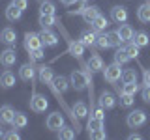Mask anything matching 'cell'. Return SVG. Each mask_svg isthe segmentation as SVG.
<instances>
[{
    "label": "cell",
    "mask_w": 150,
    "mask_h": 140,
    "mask_svg": "<svg viewBox=\"0 0 150 140\" xmlns=\"http://www.w3.org/2000/svg\"><path fill=\"white\" fill-rule=\"evenodd\" d=\"M75 131L73 127H68V125H62V127L58 129V138H62V140H73L75 138Z\"/></svg>",
    "instance_id": "83f0119b"
},
{
    "label": "cell",
    "mask_w": 150,
    "mask_h": 140,
    "mask_svg": "<svg viewBox=\"0 0 150 140\" xmlns=\"http://www.w3.org/2000/svg\"><path fill=\"white\" fill-rule=\"evenodd\" d=\"M28 56H30V62H38V60H43V49H36V50H30V52H28Z\"/></svg>",
    "instance_id": "74e56055"
},
{
    "label": "cell",
    "mask_w": 150,
    "mask_h": 140,
    "mask_svg": "<svg viewBox=\"0 0 150 140\" xmlns=\"http://www.w3.org/2000/svg\"><path fill=\"white\" fill-rule=\"evenodd\" d=\"M47 106H49V101H47L45 95H41V93H32L30 97V110L36 112V114H41V112L47 110Z\"/></svg>",
    "instance_id": "3957f363"
},
{
    "label": "cell",
    "mask_w": 150,
    "mask_h": 140,
    "mask_svg": "<svg viewBox=\"0 0 150 140\" xmlns=\"http://www.w3.org/2000/svg\"><path fill=\"white\" fill-rule=\"evenodd\" d=\"M38 75H40V80L43 84H53L54 82V75H53V69L49 65H41L38 69Z\"/></svg>",
    "instance_id": "5bb4252c"
},
{
    "label": "cell",
    "mask_w": 150,
    "mask_h": 140,
    "mask_svg": "<svg viewBox=\"0 0 150 140\" xmlns=\"http://www.w3.org/2000/svg\"><path fill=\"white\" fill-rule=\"evenodd\" d=\"M0 39L4 41L6 45H15V41H17V34H15V30L13 28H4L2 30V34H0Z\"/></svg>",
    "instance_id": "ffe728a7"
},
{
    "label": "cell",
    "mask_w": 150,
    "mask_h": 140,
    "mask_svg": "<svg viewBox=\"0 0 150 140\" xmlns=\"http://www.w3.org/2000/svg\"><path fill=\"white\" fill-rule=\"evenodd\" d=\"M81 43L84 45V47H92V45H96V39H98V32H94L92 28L90 30H84L83 34H81Z\"/></svg>",
    "instance_id": "9a60e30c"
},
{
    "label": "cell",
    "mask_w": 150,
    "mask_h": 140,
    "mask_svg": "<svg viewBox=\"0 0 150 140\" xmlns=\"http://www.w3.org/2000/svg\"><path fill=\"white\" fill-rule=\"evenodd\" d=\"M143 101H146V103H150V86H144L143 88Z\"/></svg>",
    "instance_id": "bcb514c9"
},
{
    "label": "cell",
    "mask_w": 150,
    "mask_h": 140,
    "mask_svg": "<svg viewBox=\"0 0 150 140\" xmlns=\"http://www.w3.org/2000/svg\"><path fill=\"white\" fill-rule=\"evenodd\" d=\"M98 105L103 106L105 110H111V108H115L116 99H115V95H112L111 92H101L100 93V99H98Z\"/></svg>",
    "instance_id": "9c48e42d"
},
{
    "label": "cell",
    "mask_w": 150,
    "mask_h": 140,
    "mask_svg": "<svg viewBox=\"0 0 150 140\" xmlns=\"http://www.w3.org/2000/svg\"><path fill=\"white\" fill-rule=\"evenodd\" d=\"M4 138H8V140H19L21 136H19L17 131H8V133H4Z\"/></svg>",
    "instance_id": "7bdbcfd3"
},
{
    "label": "cell",
    "mask_w": 150,
    "mask_h": 140,
    "mask_svg": "<svg viewBox=\"0 0 150 140\" xmlns=\"http://www.w3.org/2000/svg\"><path fill=\"white\" fill-rule=\"evenodd\" d=\"M96 45L100 47V49H107L109 47V39H107V34H98V39H96Z\"/></svg>",
    "instance_id": "f35d334b"
},
{
    "label": "cell",
    "mask_w": 150,
    "mask_h": 140,
    "mask_svg": "<svg viewBox=\"0 0 150 140\" xmlns=\"http://www.w3.org/2000/svg\"><path fill=\"white\" fill-rule=\"evenodd\" d=\"M107 39H109V47H120L122 45L118 30H116V32H109V34H107Z\"/></svg>",
    "instance_id": "e575fe53"
},
{
    "label": "cell",
    "mask_w": 150,
    "mask_h": 140,
    "mask_svg": "<svg viewBox=\"0 0 150 140\" xmlns=\"http://www.w3.org/2000/svg\"><path fill=\"white\" fill-rule=\"evenodd\" d=\"M73 112L79 116V120H83V118H86V116H88V106L84 105L83 101H77L73 105Z\"/></svg>",
    "instance_id": "4dcf8cb0"
},
{
    "label": "cell",
    "mask_w": 150,
    "mask_h": 140,
    "mask_svg": "<svg viewBox=\"0 0 150 140\" xmlns=\"http://www.w3.org/2000/svg\"><path fill=\"white\" fill-rule=\"evenodd\" d=\"M40 37H41V43L45 47H56L58 45V36L53 34L49 28H43V30L40 32Z\"/></svg>",
    "instance_id": "30bf717a"
},
{
    "label": "cell",
    "mask_w": 150,
    "mask_h": 140,
    "mask_svg": "<svg viewBox=\"0 0 150 140\" xmlns=\"http://www.w3.org/2000/svg\"><path fill=\"white\" fill-rule=\"evenodd\" d=\"M13 6H17L19 9H23V11H25V9H26V6H28V0H13Z\"/></svg>",
    "instance_id": "ee69618b"
},
{
    "label": "cell",
    "mask_w": 150,
    "mask_h": 140,
    "mask_svg": "<svg viewBox=\"0 0 150 140\" xmlns=\"http://www.w3.org/2000/svg\"><path fill=\"white\" fill-rule=\"evenodd\" d=\"M139 49H141V47H137V45L133 43V41H131V43L126 47V50H128L129 58H139Z\"/></svg>",
    "instance_id": "ab89813d"
},
{
    "label": "cell",
    "mask_w": 150,
    "mask_h": 140,
    "mask_svg": "<svg viewBox=\"0 0 150 140\" xmlns=\"http://www.w3.org/2000/svg\"><path fill=\"white\" fill-rule=\"evenodd\" d=\"M118 34H120V39H122V43H128V41L133 39V28H131L129 24H126V22H122V26L118 28Z\"/></svg>",
    "instance_id": "ac0fdd59"
},
{
    "label": "cell",
    "mask_w": 150,
    "mask_h": 140,
    "mask_svg": "<svg viewBox=\"0 0 150 140\" xmlns=\"http://www.w3.org/2000/svg\"><path fill=\"white\" fill-rule=\"evenodd\" d=\"M17 62V52L15 49H6L0 52V64L4 65V67H11V65H15Z\"/></svg>",
    "instance_id": "52a82bcc"
},
{
    "label": "cell",
    "mask_w": 150,
    "mask_h": 140,
    "mask_svg": "<svg viewBox=\"0 0 150 140\" xmlns=\"http://www.w3.org/2000/svg\"><path fill=\"white\" fill-rule=\"evenodd\" d=\"M56 8L53 2H49V0H45V2H41L40 6V15H54Z\"/></svg>",
    "instance_id": "1f68e13d"
},
{
    "label": "cell",
    "mask_w": 150,
    "mask_h": 140,
    "mask_svg": "<svg viewBox=\"0 0 150 140\" xmlns=\"http://www.w3.org/2000/svg\"><path fill=\"white\" fill-rule=\"evenodd\" d=\"M139 92V84L137 82H124L120 88V93H129V95H135Z\"/></svg>",
    "instance_id": "d6a6232c"
},
{
    "label": "cell",
    "mask_w": 150,
    "mask_h": 140,
    "mask_svg": "<svg viewBox=\"0 0 150 140\" xmlns=\"http://www.w3.org/2000/svg\"><path fill=\"white\" fill-rule=\"evenodd\" d=\"M0 41H2V39H0Z\"/></svg>",
    "instance_id": "f5cc1de1"
},
{
    "label": "cell",
    "mask_w": 150,
    "mask_h": 140,
    "mask_svg": "<svg viewBox=\"0 0 150 140\" xmlns=\"http://www.w3.org/2000/svg\"><path fill=\"white\" fill-rule=\"evenodd\" d=\"M81 15H83V21L86 22V24H90L94 19L100 15V8H98V6H86V8H84V11L81 13Z\"/></svg>",
    "instance_id": "2e32d148"
},
{
    "label": "cell",
    "mask_w": 150,
    "mask_h": 140,
    "mask_svg": "<svg viewBox=\"0 0 150 140\" xmlns=\"http://www.w3.org/2000/svg\"><path fill=\"white\" fill-rule=\"evenodd\" d=\"M129 60L131 58H129L128 50H126V47H116V50H115V62L120 64V65H124V64H128Z\"/></svg>",
    "instance_id": "7402d4cb"
},
{
    "label": "cell",
    "mask_w": 150,
    "mask_h": 140,
    "mask_svg": "<svg viewBox=\"0 0 150 140\" xmlns=\"http://www.w3.org/2000/svg\"><path fill=\"white\" fill-rule=\"evenodd\" d=\"M122 82H137V71L131 67L124 69L122 71Z\"/></svg>",
    "instance_id": "836d02e7"
},
{
    "label": "cell",
    "mask_w": 150,
    "mask_h": 140,
    "mask_svg": "<svg viewBox=\"0 0 150 140\" xmlns=\"http://www.w3.org/2000/svg\"><path fill=\"white\" fill-rule=\"evenodd\" d=\"M90 138H92V140H105V138H107V134H105V129L92 131V133H90Z\"/></svg>",
    "instance_id": "60d3db41"
},
{
    "label": "cell",
    "mask_w": 150,
    "mask_h": 140,
    "mask_svg": "<svg viewBox=\"0 0 150 140\" xmlns=\"http://www.w3.org/2000/svg\"><path fill=\"white\" fill-rule=\"evenodd\" d=\"M0 86H2L4 90L15 86V75H13L11 71H4L2 75H0Z\"/></svg>",
    "instance_id": "44dd1931"
},
{
    "label": "cell",
    "mask_w": 150,
    "mask_h": 140,
    "mask_svg": "<svg viewBox=\"0 0 150 140\" xmlns=\"http://www.w3.org/2000/svg\"><path fill=\"white\" fill-rule=\"evenodd\" d=\"M107 26H109V21H107L103 15H98V17L90 22V28H92L94 32H103Z\"/></svg>",
    "instance_id": "d4e9b609"
},
{
    "label": "cell",
    "mask_w": 150,
    "mask_h": 140,
    "mask_svg": "<svg viewBox=\"0 0 150 140\" xmlns=\"http://www.w3.org/2000/svg\"><path fill=\"white\" fill-rule=\"evenodd\" d=\"M45 125H47V129H51V131H58L64 125V116L60 114V112H53V114H49Z\"/></svg>",
    "instance_id": "ba28073f"
},
{
    "label": "cell",
    "mask_w": 150,
    "mask_h": 140,
    "mask_svg": "<svg viewBox=\"0 0 150 140\" xmlns=\"http://www.w3.org/2000/svg\"><path fill=\"white\" fill-rule=\"evenodd\" d=\"M133 97H135V95H129V93H120V106H124V108H129V106L135 103Z\"/></svg>",
    "instance_id": "8d00e7d4"
},
{
    "label": "cell",
    "mask_w": 150,
    "mask_h": 140,
    "mask_svg": "<svg viewBox=\"0 0 150 140\" xmlns=\"http://www.w3.org/2000/svg\"><path fill=\"white\" fill-rule=\"evenodd\" d=\"M21 17H23V9H19L17 6L9 4V6L6 8V19H8L9 22H15V21H19Z\"/></svg>",
    "instance_id": "d6986e66"
},
{
    "label": "cell",
    "mask_w": 150,
    "mask_h": 140,
    "mask_svg": "<svg viewBox=\"0 0 150 140\" xmlns=\"http://www.w3.org/2000/svg\"><path fill=\"white\" fill-rule=\"evenodd\" d=\"M60 2H62V4H66V6H68V4H69V2H73V0H60Z\"/></svg>",
    "instance_id": "c3c4849f"
},
{
    "label": "cell",
    "mask_w": 150,
    "mask_h": 140,
    "mask_svg": "<svg viewBox=\"0 0 150 140\" xmlns=\"http://www.w3.org/2000/svg\"><path fill=\"white\" fill-rule=\"evenodd\" d=\"M0 138H4V129L0 127Z\"/></svg>",
    "instance_id": "681fc988"
},
{
    "label": "cell",
    "mask_w": 150,
    "mask_h": 140,
    "mask_svg": "<svg viewBox=\"0 0 150 140\" xmlns=\"http://www.w3.org/2000/svg\"><path fill=\"white\" fill-rule=\"evenodd\" d=\"M137 19L141 22H150V0H146V2L137 9Z\"/></svg>",
    "instance_id": "cb8c5ba5"
},
{
    "label": "cell",
    "mask_w": 150,
    "mask_h": 140,
    "mask_svg": "<svg viewBox=\"0 0 150 140\" xmlns=\"http://www.w3.org/2000/svg\"><path fill=\"white\" fill-rule=\"evenodd\" d=\"M143 84L144 86H150V69H144L143 71Z\"/></svg>",
    "instance_id": "f6af8a7d"
},
{
    "label": "cell",
    "mask_w": 150,
    "mask_h": 140,
    "mask_svg": "<svg viewBox=\"0 0 150 140\" xmlns=\"http://www.w3.org/2000/svg\"><path fill=\"white\" fill-rule=\"evenodd\" d=\"M100 129H103V120H100V118H90V121H88V133H92V131H100Z\"/></svg>",
    "instance_id": "d590c367"
},
{
    "label": "cell",
    "mask_w": 150,
    "mask_h": 140,
    "mask_svg": "<svg viewBox=\"0 0 150 140\" xmlns=\"http://www.w3.org/2000/svg\"><path fill=\"white\" fill-rule=\"evenodd\" d=\"M111 19L115 22H118V24L126 22V21H128V9H126L124 6H115L111 9Z\"/></svg>",
    "instance_id": "7c38bea8"
},
{
    "label": "cell",
    "mask_w": 150,
    "mask_h": 140,
    "mask_svg": "<svg viewBox=\"0 0 150 140\" xmlns=\"http://www.w3.org/2000/svg\"><path fill=\"white\" fill-rule=\"evenodd\" d=\"M68 45H69V49H68V50H69V54L81 60V58H83V52H84V45L81 43V39H77V41L68 39Z\"/></svg>",
    "instance_id": "4fadbf2b"
},
{
    "label": "cell",
    "mask_w": 150,
    "mask_h": 140,
    "mask_svg": "<svg viewBox=\"0 0 150 140\" xmlns=\"http://www.w3.org/2000/svg\"><path fill=\"white\" fill-rule=\"evenodd\" d=\"M84 8H86V0H73V2L68 4V13L69 15H75V13H83Z\"/></svg>",
    "instance_id": "603a6c76"
},
{
    "label": "cell",
    "mask_w": 150,
    "mask_h": 140,
    "mask_svg": "<svg viewBox=\"0 0 150 140\" xmlns=\"http://www.w3.org/2000/svg\"><path fill=\"white\" fill-rule=\"evenodd\" d=\"M122 71H124V69L120 67V64L115 62V64L107 65V67H103V78H105L107 82L115 84V82H118L122 78Z\"/></svg>",
    "instance_id": "7a4b0ae2"
},
{
    "label": "cell",
    "mask_w": 150,
    "mask_h": 140,
    "mask_svg": "<svg viewBox=\"0 0 150 140\" xmlns=\"http://www.w3.org/2000/svg\"><path fill=\"white\" fill-rule=\"evenodd\" d=\"M54 24H60L56 15H40V26L41 28H51Z\"/></svg>",
    "instance_id": "4316f807"
},
{
    "label": "cell",
    "mask_w": 150,
    "mask_h": 140,
    "mask_svg": "<svg viewBox=\"0 0 150 140\" xmlns=\"http://www.w3.org/2000/svg\"><path fill=\"white\" fill-rule=\"evenodd\" d=\"M69 82L66 77H54V90H58V92H68V88H69Z\"/></svg>",
    "instance_id": "f546056e"
},
{
    "label": "cell",
    "mask_w": 150,
    "mask_h": 140,
    "mask_svg": "<svg viewBox=\"0 0 150 140\" xmlns=\"http://www.w3.org/2000/svg\"><path fill=\"white\" fill-rule=\"evenodd\" d=\"M143 136L141 134H137V133H133V134H129V140H141Z\"/></svg>",
    "instance_id": "7dc6e473"
},
{
    "label": "cell",
    "mask_w": 150,
    "mask_h": 140,
    "mask_svg": "<svg viewBox=\"0 0 150 140\" xmlns=\"http://www.w3.org/2000/svg\"><path fill=\"white\" fill-rule=\"evenodd\" d=\"M13 118H15V110H13L11 106H9V105L0 106V123L11 125L13 123Z\"/></svg>",
    "instance_id": "8fae6325"
},
{
    "label": "cell",
    "mask_w": 150,
    "mask_h": 140,
    "mask_svg": "<svg viewBox=\"0 0 150 140\" xmlns=\"http://www.w3.org/2000/svg\"><path fill=\"white\" fill-rule=\"evenodd\" d=\"M38 2H45V0H38Z\"/></svg>",
    "instance_id": "f907efd6"
},
{
    "label": "cell",
    "mask_w": 150,
    "mask_h": 140,
    "mask_svg": "<svg viewBox=\"0 0 150 140\" xmlns=\"http://www.w3.org/2000/svg\"><path fill=\"white\" fill-rule=\"evenodd\" d=\"M126 123H128V127L131 129H137L141 125L146 123V112L144 110H133L128 114V118H126Z\"/></svg>",
    "instance_id": "277c9868"
},
{
    "label": "cell",
    "mask_w": 150,
    "mask_h": 140,
    "mask_svg": "<svg viewBox=\"0 0 150 140\" xmlns=\"http://www.w3.org/2000/svg\"><path fill=\"white\" fill-rule=\"evenodd\" d=\"M69 82L77 92L84 90V88H90L92 92V77H88L84 71H79V69H73L71 75H69Z\"/></svg>",
    "instance_id": "6da1fadb"
},
{
    "label": "cell",
    "mask_w": 150,
    "mask_h": 140,
    "mask_svg": "<svg viewBox=\"0 0 150 140\" xmlns=\"http://www.w3.org/2000/svg\"><path fill=\"white\" fill-rule=\"evenodd\" d=\"M92 116H94V118H100V120H105V108L98 105V108H94Z\"/></svg>",
    "instance_id": "b9f144b4"
},
{
    "label": "cell",
    "mask_w": 150,
    "mask_h": 140,
    "mask_svg": "<svg viewBox=\"0 0 150 140\" xmlns=\"http://www.w3.org/2000/svg\"><path fill=\"white\" fill-rule=\"evenodd\" d=\"M86 2H88V0H86Z\"/></svg>",
    "instance_id": "816d5d0a"
},
{
    "label": "cell",
    "mask_w": 150,
    "mask_h": 140,
    "mask_svg": "<svg viewBox=\"0 0 150 140\" xmlns=\"http://www.w3.org/2000/svg\"><path fill=\"white\" fill-rule=\"evenodd\" d=\"M13 127L15 129H25L26 125H28V118H26V114H23V112H15V118H13Z\"/></svg>",
    "instance_id": "f1b7e54d"
},
{
    "label": "cell",
    "mask_w": 150,
    "mask_h": 140,
    "mask_svg": "<svg viewBox=\"0 0 150 140\" xmlns=\"http://www.w3.org/2000/svg\"><path fill=\"white\" fill-rule=\"evenodd\" d=\"M131 41H133L137 47H148V45H150V37H148L146 32H135V34H133V39H131Z\"/></svg>",
    "instance_id": "484cf974"
},
{
    "label": "cell",
    "mask_w": 150,
    "mask_h": 140,
    "mask_svg": "<svg viewBox=\"0 0 150 140\" xmlns=\"http://www.w3.org/2000/svg\"><path fill=\"white\" fill-rule=\"evenodd\" d=\"M40 47H43L40 34H34V32H26V34H25V49L28 50V52H30V50H36V49H40Z\"/></svg>",
    "instance_id": "5b68a950"
},
{
    "label": "cell",
    "mask_w": 150,
    "mask_h": 140,
    "mask_svg": "<svg viewBox=\"0 0 150 140\" xmlns=\"http://www.w3.org/2000/svg\"><path fill=\"white\" fill-rule=\"evenodd\" d=\"M19 78H21V80H25V82H34L36 69H34V65H32V62L21 65V69H19Z\"/></svg>",
    "instance_id": "8992f818"
},
{
    "label": "cell",
    "mask_w": 150,
    "mask_h": 140,
    "mask_svg": "<svg viewBox=\"0 0 150 140\" xmlns=\"http://www.w3.org/2000/svg\"><path fill=\"white\" fill-rule=\"evenodd\" d=\"M88 67H90V71L92 73H100L103 71V60H101V56L100 54H92L90 56V60H88Z\"/></svg>",
    "instance_id": "e0dca14e"
}]
</instances>
